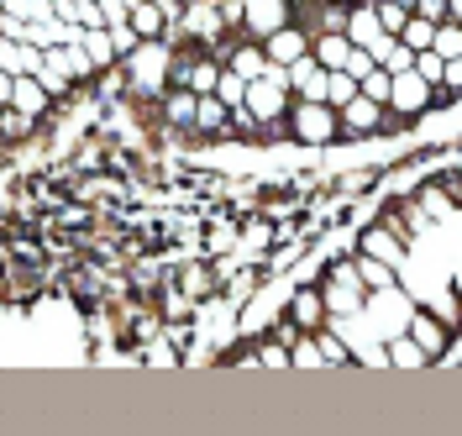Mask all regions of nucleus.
Wrapping results in <instances>:
<instances>
[{
	"instance_id": "1a4fd4ad",
	"label": "nucleus",
	"mask_w": 462,
	"mask_h": 436,
	"mask_svg": "<svg viewBox=\"0 0 462 436\" xmlns=\"http://www.w3.org/2000/svg\"><path fill=\"white\" fill-rule=\"evenodd\" d=\"M357 253H368V258H383V263H394V268H404L410 242H400V237L389 232L383 221H368V227L357 232Z\"/></svg>"
},
{
	"instance_id": "c756f323",
	"label": "nucleus",
	"mask_w": 462,
	"mask_h": 436,
	"mask_svg": "<svg viewBox=\"0 0 462 436\" xmlns=\"http://www.w3.org/2000/svg\"><path fill=\"white\" fill-rule=\"evenodd\" d=\"M5 16H22V22H53V0H5Z\"/></svg>"
},
{
	"instance_id": "2eb2a0df",
	"label": "nucleus",
	"mask_w": 462,
	"mask_h": 436,
	"mask_svg": "<svg viewBox=\"0 0 462 436\" xmlns=\"http://www.w3.org/2000/svg\"><path fill=\"white\" fill-rule=\"evenodd\" d=\"M132 27H137L143 42H163L173 22H169V11H163L158 0H137V5H132Z\"/></svg>"
},
{
	"instance_id": "f704fd0d",
	"label": "nucleus",
	"mask_w": 462,
	"mask_h": 436,
	"mask_svg": "<svg viewBox=\"0 0 462 436\" xmlns=\"http://www.w3.org/2000/svg\"><path fill=\"white\" fill-rule=\"evenodd\" d=\"M320 363H326V357H320V342L316 337H300V342H294V368H320Z\"/></svg>"
},
{
	"instance_id": "423d86ee",
	"label": "nucleus",
	"mask_w": 462,
	"mask_h": 436,
	"mask_svg": "<svg viewBox=\"0 0 462 436\" xmlns=\"http://www.w3.org/2000/svg\"><path fill=\"white\" fill-rule=\"evenodd\" d=\"M289 106H294V89L279 85V79H253L247 89V111L268 126V121H289Z\"/></svg>"
},
{
	"instance_id": "7ed1b4c3",
	"label": "nucleus",
	"mask_w": 462,
	"mask_h": 436,
	"mask_svg": "<svg viewBox=\"0 0 462 436\" xmlns=\"http://www.w3.org/2000/svg\"><path fill=\"white\" fill-rule=\"evenodd\" d=\"M404 331L420 342V352H426L431 363H441V357L452 352V337H457V331H452L447 320H436L426 305H410V316H404Z\"/></svg>"
},
{
	"instance_id": "393cba45",
	"label": "nucleus",
	"mask_w": 462,
	"mask_h": 436,
	"mask_svg": "<svg viewBox=\"0 0 462 436\" xmlns=\"http://www.w3.org/2000/svg\"><path fill=\"white\" fill-rule=\"evenodd\" d=\"M236 242H242V232H236L231 221H221V216H210V227H205V247H210V253H236Z\"/></svg>"
},
{
	"instance_id": "0eeeda50",
	"label": "nucleus",
	"mask_w": 462,
	"mask_h": 436,
	"mask_svg": "<svg viewBox=\"0 0 462 436\" xmlns=\"http://www.w3.org/2000/svg\"><path fill=\"white\" fill-rule=\"evenodd\" d=\"M289 320H294V326H300V331H310V337H316L320 326H326V320H331V311H326V294H320V284H294V290H289Z\"/></svg>"
},
{
	"instance_id": "c85d7f7f",
	"label": "nucleus",
	"mask_w": 462,
	"mask_h": 436,
	"mask_svg": "<svg viewBox=\"0 0 462 436\" xmlns=\"http://www.w3.org/2000/svg\"><path fill=\"white\" fill-rule=\"evenodd\" d=\"M431 48H436V53H441L447 63H452V59H462V22H457V16L436 27V42H431Z\"/></svg>"
},
{
	"instance_id": "58836bf2",
	"label": "nucleus",
	"mask_w": 462,
	"mask_h": 436,
	"mask_svg": "<svg viewBox=\"0 0 462 436\" xmlns=\"http://www.w3.org/2000/svg\"><path fill=\"white\" fill-rule=\"evenodd\" d=\"M457 174H462V158H457Z\"/></svg>"
},
{
	"instance_id": "dca6fc26",
	"label": "nucleus",
	"mask_w": 462,
	"mask_h": 436,
	"mask_svg": "<svg viewBox=\"0 0 462 436\" xmlns=\"http://www.w3.org/2000/svg\"><path fill=\"white\" fill-rule=\"evenodd\" d=\"M0 74H42V48L37 42H5L0 48Z\"/></svg>"
},
{
	"instance_id": "c9c22d12",
	"label": "nucleus",
	"mask_w": 462,
	"mask_h": 436,
	"mask_svg": "<svg viewBox=\"0 0 462 436\" xmlns=\"http://www.w3.org/2000/svg\"><path fill=\"white\" fill-rule=\"evenodd\" d=\"M415 16H426V22H452V0H415Z\"/></svg>"
},
{
	"instance_id": "e433bc0d",
	"label": "nucleus",
	"mask_w": 462,
	"mask_h": 436,
	"mask_svg": "<svg viewBox=\"0 0 462 436\" xmlns=\"http://www.w3.org/2000/svg\"><path fill=\"white\" fill-rule=\"evenodd\" d=\"M452 290H457V300H462V268H457V274H452Z\"/></svg>"
},
{
	"instance_id": "6e6552de",
	"label": "nucleus",
	"mask_w": 462,
	"mask_h": 436,
	"mask_svg": "<svg viewBox=\"0 0 462 436\" xmlns=\"http://www.w3.org/2000/svg\"><path fill=\"white\" fill-rule=\"evenodd\" d=\"M163 121L179 137H200V95L195 89H169L163 95Z\"/></svg>"
},
{
	"instance_id": "a211bd4d",
	"label": "nucleus",
	"mask_w": 462,
	"mask_h": 436,
	"mask_svg": "<svg viewBox=\"0 0 462 436\" xmlns=\"http://www.w3.org/2000/svg\"><path fill=\"white\" fill-rule=\"evenodd\" d=\"M226 69H236L242 79H263V74H268V53H263V42H253V37H236Z\"/></svg>"
},
{
	"instance_id": "6ab92c4d",
	"label": "nucleus",
	"mask_w": 462,
	"mask_h": 436,
	"mask_svg": "<svg viewBox=\"0 0 462 436\" xmlns=\"http://www.w3.org/2000/svg\"><path fill=\"white\" fill-rule=\"evenodd\" d=\"M352 263H357V274H363V284L374 294H383V290H394L400 284V268L394 263H383V258H368V253H352Z\"/></svg>"
},
{
	"instance_id": "b1692460",
	"label": "nucleus",
	"mask_w": 462,
	"mask_h": 436,
	"mask_svg": "<svg viewBox=\"0 0 462 436\" xmlns=\"http://www.w3.org/2000/svg\"><path fill=\"white\" fill-rule=\"evenodd\" d=\"M32 126H37V116L16 111V106H0V132H5V143H32Z\"/></svg>"
},
{
	"instance_id": "f257e3e1",
	"label": "nucleus",
	"mask_w": 462,
	"mask_h": 436,
	"mask_svg": "<svg viewBox=\"0 0 462 436\" xmlns=\"http://www.w3.org/2000/svg\"><path fill=\"white\" fill-rule=\"evenodd\" d=\"M289 137H294V147H331L342 137V111L331 100H294L289 106Z\"/></svg>"
},
{
	"instance_id": "9b49d317",
	"label": "nucleus",
	"mask_w": 462,
	"mask_h": 436,
	"mask_svg": "<svg viewBox=\"0 0 462 436\" xmlns=\"http://www.w3.org/2000/svg\"><path fill=\"white\" fill-rule=\"evenodd\" d=\"M310 42H316V37H310V32L300 27V22H289L284 32H273V37H268V42H263V53H268V63H300L305 59V53H310Z\"/></svg>"
},
{
	"instance_id": "f8f14e48",
	"label": "nucleus",
	"mask_w": 462,
	"mask_h": 436,
	"mask_svg": "<svg viewBox=\"0 0 462 436\" xmlns=\"http://www.w3.org/2000/svg\"><path fill=\"white\" fill-rule=\"evenodd\" d=\"M346 37H352L357 48H378V37H389V32H383V22H378V5H374V0H352Z\"/></svg>"
},
{
	"instance_id": "473e14b6",
	"label": "nucleus",
	"mask_w": 462,
	"mask_h": 436,
	"mask_svg": "<svg viewBox=\"0 0 462 436\" xmlns=\"http://www.w3.org/2000/svg\"><path fill=\"white\" fill-rule=\"evenodd\" d=\"M346 74H352V79H357V85H363V79H368V74H374L378 69V59L374 53H368V48H352V53H346V63H342Z\"/></svg>"
},
{
	"instance_id": "4468645a",
	"label": "nucleus",
	"mask_w": 462,
	"mask_h": 436,
	"mask_svg": "<svg viewBox=\"0 0 462 436\" xmlns=\"http://www.w3.org/2000/svg\"><path fill=\"white\" fill-rule=\"evenodd\" d=\"M79 48H85V59H89V69H95V74H106V69H116V63H126V59H121V48H116L111 27H85Z\"/></svg>"
},
{
	"instance_id": "7c9ffc66",
	"label": "nucleus",
	"mask_w": 462,
	"mask_h": 436,
	"mask_svg": "<svg viewBox=\"0 0 462 436\" xmlns=\"http://www.w3.org/2000/svg\"><path fill=\"white\" fill-rule=\"evenodd\" d=\"M316 342H320V357H326V363H357V357H352V342H346V337H331L326 326L316 331Z\"/></svg>"
},
{
	"instance_id": "5701e85b",
	"label": "nucleus",
	"mask_w": 462,
	"mask_h": 436,
	"mask_svg": "<svg viewBox=\"0 0 462 436\" xmlns=\"http://www.w3.org/2000/svg\"><path fill=\"white\" fill-rule=\"evenodd\" d=\"M426 311H431L436 320H447L452 331H462V300H457L452 284H447V290H436V294H426Z\"/></svg>"
},
{
	"instance_id": "39448f33",
	"label": "nucleus",
	"mask_w": 462,
	"mask_h": 436,
	"mask_svg": "<svg viewBox=\"0 0 462 436\" xmlns=\"http://www.w3.org/2000/svg\"><path fill=\"white\" fill-rule=\"evenodd\" d=\"M294 22V0H247V37L253 42H268L273 32H284Z\"/></svg>"
},
{
	"instance_id": "72a5a7b5",
	"label": "nucleus",
	"mask_w": 462,
	"mask_h": 436,
	"mask_svg": "<svg viewBox=\"0 0 462 436\" xmlns=\"http://www.w3.org/2000/svg\"><path fill=\"white\" fill-rule=\"evenodd\" d=\"M389 85H394V74H389V69H374V74L363 79V95L378 100V106H389Z\"/></svg>"
},
{
	"instance_id": "4c0bfd02",
	"label": "nucleus",
	"mask_w": 462,
	"mask_h": 436,
	"mask_svg": "<svg viewBox=\"0 0 462 436\" xmlns=\"http://www.w3.org/2000/svg\"><path fill=\"white\" fill-rule=\"evenodd\" d=\"M173 5H195V0H173Z\"/></svg>"
},
{
	"instance_id": "20e7f679",
	"label": "nucleus",
	"mask_w": 462,
	"mask_h": 436,
	"mask_svg": "<svg viewBox=\"0 0 462 436\" xmlns=\"http://www.w3.org/2000/svg\"><path fill=\"white\" fill-rule=\"evenodd\" d=\"M389 126H394L389 106H378L368 95H357V100L342 106V137H389Z\"/></svg>"
},
{
	"instance_id": "cd10ccee",
	"label": "nucleus",
	"mask_w": 462,
	"mask_h": 436,
	"mask_svg": "<svg viewBox=\"0 0 462 436\" xmlns=\"http://www.w3.org/2000/svg\"><path fill=\"white\" fill-rule=\"evenodd\" d=\"M357 95H363V85H357V79H352L346 69H331V85H326V100H331V106L342 111L346 100H357Z\"/></svg>"
},
{
	"instance_id": "f3484780",
	"label": "nucleus",
	"mask_w": 462,
	"mask_h": 436,
	"mask_svg": "<svg viewBox=\"0 0 462 436\" xmlns=\"http://www.w3.org/2000/svg\"><path fill=\"white\" fill-rule=\"evenodd\" d=\"M415 200H420V210H426L431 221H452V216H457V210H462V205L452 200V190H447L441 179H426V184L415 190Z\"/></svg>"
},
{
	"instance_id": "aec40b11",
	"label": "nucleus",
	"mask_w": 462,
	"mask_h": 436,
	"mask_svg": "<svg viewBox=\"0 0 462 436\" xmlns=\"http://www.w3.org/2000/svg\"><path fill=\"white\" fill-rule=\"evenodd\" d=\"M352 48H357V42H352L346 32H320L316 42H310V53H316V63H320V69H342Z\"/></svg>"
},
{
	"instance_id": "9d476101",
	"label": "nucleus",
	"mask_w": 462,
	"mask_h": 436,
	"mask_svg": "<svg viewBox=\"0 0 462 436\" xmlns=\"http://www.w3.org/2000/svg\"><path fill=\"white\" fill-rule=\"evenodd\" d=\"M326 85H331V69H320L316 53H305L300 63H289V89H294V100H326Z\"/></svg>"
},
{
	"instance_id": "412c9836",
	"label": "nucleus",
	"mask_w": 462,
	"mask_h": 436,
	"mask_svg": "<svg viewBox=\"0 0 462 436\" xmlns=\"http://www.w3.org/2000/svg\"><path fill=\"white\" fill-rule=\"evenodd\" d=\"M378 59V69H389V74H410L415 69V48H404L400 37H378V48H368Z\"/></svg>"
},
{
	"instance_id": "ddd939ff",
	"label": "nucleus",
	"mask_w": 462,
	"mask_h": 436,
	"mask_svg": "<svg viewBox=\"0 0 462 436\" xmlns=\"http://www.w3.org/2000/svg\"><path fill=\"white\" fill-rule=\"evenodd\" d=\"M173 284L189 294V300H210V294L221 290V268H205L200 258H184V263H179V279H173Z\"/></svg>"
},
{
	"instance_id": "f03ea898",
	"label": "nucleus",
	"mask_w": 462,
	"mask_h": 436,
	"mask_svg": "<svg viewBox=\"0 0 462 436\" xmlns=\"http://www.w3.org/2000/svg\"><path fill=\"white\" fill-rule=\"evenodd\" d=\"M431 95H436V85H426L415 69L410 74H394V85H389V116L394 121L431 116Z\"/></svg>"
},
{
	"instance_id": "a878e982",
	"label": "nucleus",
	"mask_w": 462,
	"mask_h": 436,
	"mask_svg": "<svg viewBox=\"0 0 462 436\" xmlns=\"http://www.w3.org/2000/svg\"><path fill=\"white\" fill-rule=\"evenodd\" d=\"M400 42H404V48H415V53H426V48L436 42V22H426V16H410V22H404V32H400Z\"/></svg>"
},
{
	"instance_id": "bb28decb",
	"label": "nucleus",
	"mask_w": 462,
	"mask_h": 436,
	"mask_svg": "<svg viewBox=\"0 0 462 436\" xmlns=\"http://www.w3.org/2000/svg\"><path fill=\"white\" fill-rule=\"evenodd\" d=\"M247 89H253V79H242L236 69H221V85H216V95L226 100L231 111H236V106H247Z\"/></svg>"
},
{
	"instance_id": "2f4dec72",
	"label": "nucleus",
	"mask_w": 462,
	"mask_h": 436,
	"mask_svg": "<svg viewBox=\"0 0 462 436\" xmlns=\"http://www.w3.org/2000/svg\"><path fill=\"white\" fill-rule=\"evenodd\" d=\"M415 74H420L426 85H441V74H447V59H441L436 48H426V53H415Z\"/></svg>"
},
{
	"instance_id": "4be33fe9",
	"label": "nucleus",
	"mask_w": 462,
	"mask_h": 436,
	"mask_svg": "<svg viewBox=\"0 0 462 436\" xmlns=\"http://www.w3.org/2000/svg\"><path fill=\"white\" fill-rule=\"evenodd\" d=\"M389 368H426V363H431V357H426V352H420V342H415V337H410V331H400V337H389Z\"/></svg>"
}]
</instances>
